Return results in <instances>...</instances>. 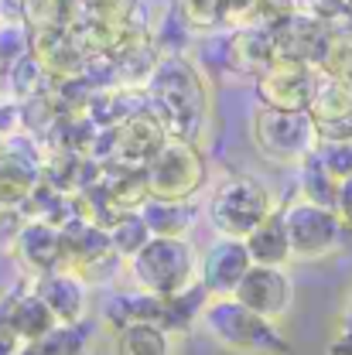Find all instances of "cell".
<instances>
[{
	"label": "cell",
	"mask_w": 352,
	"mask_h": 355,
	"mask_svg": "<svg viewBox=\"0 0 352 355\" xmlns=\"http://www.w3.org/2000/svg\"><path fill=\"white\" fill-rule=\"evenodd\" d=\"M270 212H274L270 191L250 175L226 178L216 188V195L209 198V222L222 236H233V239H246Z\"/></svg>",
	"instance_id": "obj_6"
},
{
	"label": "cell",
	"mask_w": 352,
	"mask_h": 355,
	"mask_svg": "<svg viewBox=\"0 0 352 355\" xmlns=\"http://www.w3.org/2000/svg\"><path fill=\"white\" fill-rule=\"evenodd\" d=\"M284 222H287L294 260H321V257L342 250L346 236H352V229L339 219V212H332L325 205H315L308 198L291 202L284 209Z\"/></svg>",
	"instance_id": "obj_7"
},
{
	"label": "cell",
	"mask_w": 352,
	"mask_h": 355,
	"mask_svg": "<svg viewBox=\"0 0 352 355\" xmlns=\"http://www.w3.org/2000/svg\"><path fill=\"white\" fill-rule=\"evenodd\" d=\"M24 342L17 338V331H14V324H10V318H7V308H3V297H0V355H17Z\"/></svg>",
	"instance_id": "obj_26"
},
{
	"label": "cell",
	"mask_w": 352,
	"mask_h": 355,
	"mask_svg": "<svg viewBox=\"0 0 352 355\" xmlns=\"http://www.w3.org/2000/svg\"><path fill=\"white\" fill-rule=\"evenodd\" d=\"M233 297L240 304H246L250 311L270 318V321H280L291 311V304H294V284H291V277L280 266L253 263L243 273V280L233 291Z\"/></svg>",
	"instance_id": "obj_10"
},
{
	"label": "cell",
	"mask_w": 352,
	"mask_h": 355,
	"mask_svg": "<svg viewBox=\"0 0 352 355\" xmlns=\"http://www.w3.org/2000/svg\"><path fill=\"white\" fill-rule=\"evenodd\" d=\"M315 150H318V157L325 161V168L339 181L352 175V140H318Z\"/></svg>",
	"instance_id": "obj_23"
},
{
	"label": "cell",
	"mask_w": 352,
	"mask_h": 355,
	"mask_svg": "<svg viewBox=\"0 0 352 355\" xmlns=\"http://www.w3.org/2000/svg\"><path fill=\"white\" fill-rule=\"evenodd\" d=\"M253 144L274 164H298L318 147V130L308 110H270L260 106L253 116Z\"/></svg>",
	"instance_id": "obj_5"
},
{
	"label": "cell",
	"mask_w": 352,
	"mask_h": 355,
	"mask_svg": "<svg viewBox=\"0 0 352 355\" xmlns=\"http://www.w3.org/2000/svg\"><path fill=\"white\" fill-rule=\"evenodd\" d=\"M144 178H147V191L154 198L188 202L192 195L202 191V184L209 178V164H206L202 150L195 147V140L168 137L158 147V154L144 164Z\"/></svg>",
	"instance_id": "obj_4"
},
{
	"label": "cell",
	"mask_w": 352,
	"mask_h": 355,
	"mask_svg": "<svg viewBox=\"0 0 352 355\" xmlns=\"http://www.w3.org/2000/svg\"><path fill=\"white\" fill-rule=\"evenodd\" d=\"M328 355H352V291H349V297H346V304H342V314H339V324H335Z\"/></svg>",
	"instance_id": "obj_25"
},
{
	"label": "cell",
	"mask_w": 352,
	"mask_h": 355,
	"mask_svg": "<svg viewBox=\"0 0 352 355\" xmlns=\"http://www.w3.org/2000/svg\"><path fill=\"white\" fill-rule=\"evenodd\" d=\"M131 273L140 291L171 297L199 280V253L185 236H151L131 257Z\"/></svg>",
	"instance_id": "obj_3"
},
{
	"label": "cell",
	"mask_w": 352,
	"mask_h": 355,
	"mask_svg": "<svg viewBox=\"0 0 352 355\" xmlns=\"http://www.w3.org/2000/svg\"><path fill=\"white\" fill-rule=\"evenodd\" d=\"M308 116L318 140H352V83L349 76H332L325 69L315 72Z\"/></svg>",
	"instance_id": "obj_8"
},
{
	"label": "cell",
	"mask_w": 352,
	"mask_h": 355,
	"mask_svg": "<svg viewBox=\"0 0 352 355\" xmlns=\"http://www.w3.org/2000/svg\"><path fill=\"white\" fill-rule=\"evenodd\" d=\"M137 212H140V219L147 222V229L154 236H185L192 229V222H195V209L188 202H175V198L147 195Z\"/></svg>",
	"instance_id": "obj_18"
},
{
	"label": "cell",
	"mask_w": 352,
	"mask_h": 355,
	"mask_svg": "<svg viewBox=\"0 0 352 355\" xmlns=\"http://www.w3.org/2000/svg\"><path fill=\"white\" fill-rule=\"evenodd\" d=\"M250 266H253V260H250L246 243L243 239H233V236H222L199 260V284L212 297H229L240 287V280H243V273Z\"/></svg>",
	"instance_id": "obj_11"
},
{
	"label": "cell",
	"mask_w": 352,
	"mask_h": 355,
	"mask_svg": "<svg viewBox=\"0 0 352 355\" xmlns=\"http://www.w3.org/2000/svg\"><path fill=\"white\" fill-rule=\"evenodd\" d=\"M246 250H250V260L260 266H284L294 260L291 253V236H287V222H284V209L270 212L246 239Z\"/></svg>",
	"instance_id": "obj_15"
},
{
	"label": "cell",
	"mask_w": 352,
	"mask_h": 355,
	"mask_svg": "<svg viewBox=\"0 0 352 355\" xmlns=\"http://www.w3.org/2000/svg\"><path fill=\"white\" fill-rule=\"evenodd\" d=\"M178 14L188 28H216V24L233 17L229 0H181Z\"/></svg>",
	"instance_id": "obj_22"
},
{
	"label": "cell",
	"mask_w": 352,
	"mask_h": 355,
	"mask_svg": "<svg viewBox=\"0 0 352 355\" xmlns=\"http://www.w3.org/2000/svg\"><path fill=\"white\" fill-rule=\"evenodd\" d=\"M154 232L147 229V222L140 219V212H124L120 219L110 225V243H113V253L117 257H127L131 260L133 253L151 239Z\"/></svg>",
	"instance_id": "obj_21"
},
{
	"label": "cell",
	"mask_w": 352,
	"mask_h": 355,
	"mask_svg": "<svg viewBox=\"0 0 352 355\" xmlns=\"http://www.w3.org/2000/svg\"><path fill=\"white\" fill-rule=\"evenodd\" d=\"M17 257L21 263L51 273V270H65V239L62 229L48 225V222H31L17 232Z\"/></svg>",
	"instance_id": "obj_14"
},
{
	"label": "cell",
	"mask_w": 352,
	"mask_h": 355,
	"mask_svg": "<svg viewBox=\"0 0 352 355\" xmlns=\"http://www.w3.org/2000/svg\"><path fill=\"white\" fill-rule=\"evenodd\" d=\"M103 321L110 324V331L124 328V324H137V321H151L161 324L168 331V297L147 294V291H113L103 297Z\"/></svg>",
	"instance_id": "obj_12"
},
{
	"label": "cell",
	"mask_w": 352,
	"mask_h": 355,
	"mask_svg": "<svg viewBox=\"0 0 352 355\" xmlns=\"http://www.w3.org/2000/svg\"><path fill=\"white\" fill-rule=\"evenodd\" d=\"M311 89L315 69L291 55H274L270 65L257 76V96L270 110H308Z\"/></svg>",
	"instance_id": "obj_9"
},
{
	"label": "cell",
	"mask_w": 352,
	"mask_h": 355,
	"mask_svg": "<svg viewBox=\"0 0 352 355\" xmlns=\"http://www.w3.org/2000/svg\"><path fill=\"white\" fill-rule=\"evenodd\" d=\"M335 212H339V219L352 229V175L339 181V202H335Z\"/></svg>",
	"instance_id": "obj_27"
},
{
	"label": "cell",
	"mask_w": 352,
	"mask_h": 355,
	"mask_svg": "<svg viewBox=\"0 0 352 355\" xmlns=\"http://www.w3.org/2000/svg\"><path fill=\"white\" fill-rule=\"evenodd\" d=\"M113 355H171V331L151 321L124 324L113 331Z\"/></svg>",
	"instance_id": "obj_19"
},
{
	"label": "cell",
	"mask_w": 352,
	"mask_h": 355,
	"mask_svg": "<svg viewBox=\"0 0 352 355\" xmlns=\"http://www.w3.org/2000/svg\"><path fill=\"white\" fill-rule=\"evenodd\" d=\"M35 291L44 297V304L51 308V314L62 321V324H76V321H86V308H89V291L86 280L69 273V270H51L42 273Z\"/></svg>",
	"instance_id": "obj_13"
},
{
	"label": "cell",
	"mask_w": 352,
	"mask_h": 355,
	"mask_svg": "<svg viewBox=\"0 0 352 355\" xmlns=\"http://www.w3.org/2000/svg\"><path fill=\"white\" fill-rule=\"evenodd\" d=\"M89 338H92V324L76 321V324H55L51 331H44L42 338L24 342L17 355H86Z\"/></svg>",
	"instance_id": "obj_17"
},
{
	"label": "cell",
	"mask_w": 352,
	"mask_h": 355,
	"mask_svg": "<svg viewBox=\"0 0 352 355\" xmlns=\"http://www.w3.org/2000/svg\"><path fill=\"white\" fill-rule=\"evenodd\" d=\"M206 335L233 355H287L291 342L264 314L240 304L233 294L229 297H209L199 314Z\"/></svg>",
	"instance_id": "obj_2"
},
{
	"label": "cell",
	"mask_w": 352,
	"mask_h": 355,
	"mask_svg": "<svg viewBox=\"0 0 352 355\" xmlns=\"http://www.w3.org/2000/svg\"><path fill=\"white\" fill-rule=\"evenodd\" d=\"M301 198H308L315 205H325L335 212L339 202V178L325 168V161L318 157V150H311L301 161Z\"/></svg>",
	"instance_id": "obj_20"
},
{
	"label": "cell",
	"mask_w": 352,
	"mask_h": 355,
	"mask_svg": "<svg viewBox=\"0 0 352 355\" xmlns=\"http://www.w3.org/2000/svg\"><path fill=\"white\" fill-rule=\"evenodd\" d=\"M147 99H151V110L158 113V120L165 123L168 137H185V140L199 137L202 123H206L209 96H206V83H202L199 69L188 58H181V55L161 58L151 69Z\"/></svg>",
	"instance_id": "obj_1"
},
{
	"label": "cell",
	"mask_w": 352,
	"mask_h": 355,
	"mask_svg": "<svg viewBox=\"0 0 352 355\" xmlns=\"http://www.w3.org/2000/svg\"><path fill=\"white\" fill-rule=\"evenodd\" d=\"M3 308H7V318H10V324H14L21 342H35V338H42L44 331H51L58 324V318L51 314V308L44 304V297L38 291L7 294Z\"/></svg>",
	"instance_id": "obj_16"
},
{
	"label": "cell",
	"mask_w": 352,
	"mask_h": 355,
	"mask_svg": "<svg viewBox=\"0 0 352 355\" xmlns=\"http://www.w3.org/2000/svg\"><path fill=\"white\" fill-rule=\"evenodd\" d=\"M28 35H24V28L21 24H7L3 31H0V69H7V65H14L17 58H24L28 51Z\"/></svg>",
	"instance_id": "obj_24"
}]
</instances>
